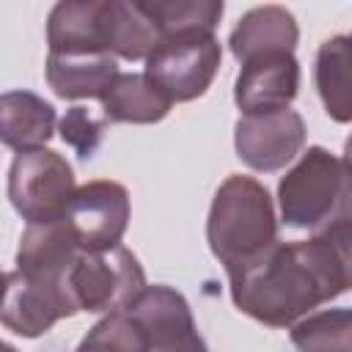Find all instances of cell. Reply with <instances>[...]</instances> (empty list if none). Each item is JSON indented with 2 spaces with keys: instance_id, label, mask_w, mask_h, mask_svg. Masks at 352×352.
I'll list each match as a JSON object with an SVG mask.
<instances>
[{
  "instance_id": "cell-10",
  "label": "cell",
  "mask_w": 352,
  "mask_h": 352,
  "mask_svg": "<svg viewBox=\"0 0 352 352\" xmlns=\"http://www.w3.org/2000/svg\"><path fill=\"white\" fill-rule=\"evenodd\" d=\"M77 308L69 297L66 280H44L22 275L19 270L6 275V294L0 302V322L22 336H44L55 322L74 316Z\"/></svg>"
},
{
  "instance_id": "cell-1",
  "label": "cell",
  "mask_w": 352,
  "mask_h": 352,
  "mask_svg": "<svg viewBox=\"0 0 352 352\" xmlns=\"http://www.w3.org/2000/svg\"><path fill=\"white\" fill-rule=\"evenodd\" d=\"M228 283L242 314L267 327H292L349 289V217L300 242L275 239L258 258L228 272Z\"/></svg>"
},
{
  "instance_id": "cell-17",
  "label": "cell",
  "mask_w": 352,
  "mask_h": 352,
  "mask_svg": "<svg viewBox=\"0 0 352 352\" xmlns=\"http://www.w3.org/2000/svg\"><path fill=\"white\" fill-rule=\"evenodd\" d=\"M102 116L113 124H157L170 113V99L146 74H121L104 91Z\"/></svg>"
},
{
  "instance_id": "cell-6",
  "label": "cell",
  "mask_w": 352,
  "mask_h": 352,
  "mask_svg": "<svg viewBox=\"0 0 352 352\" xmlns=\"http://www.w3.org/2000/svg\"><path fill=\"white\" fill-rule=\"evenodd\" d=\"M74 170L52 148L19 151L8 170V201L28 226L63 220L74 195Z\"/></svg>"
},
{
  "instance_id": "cell-8",
  "label": "cell",
  "mask_w": 352,
  "mask_h": 352,
  "mask_svg": "<svg viewBox=\"0 0 352 352\" xmlns=\"http://www.w3.org/2000/svg\"><path fill=\"white\" fill-rule=\"evenodd\" d=\"M234 146H236V157L248 168L258 173L280 170L302 151L305 121L292 107L239 116L234 126Z\"/></svg>"
},
{
  "instance_id": "cell-24",
  "label": "cell",
  "mask_w": 352,
  "mask_h": 352,
  "mask_svg": "<svg viewBox=\"0 0 352 352\" xmlns=\"http://www.w3.org/2000/svg\"><path fill=\"white\" fill-rule=\"evenodd\" d=\"M3 294H6V272L0 270V302H3Z\"/></svg>"
},
{
  "instance_id": "cell-3",
  "label": "cell",
  "mask_w": 352,
  "mask_h": 352,
  "mask_svg": "<svg viewBox=\"0 0 352 352\" xmlns=\"http://www.w3.org/2000/svg\"><path fill=\"white\" fill-rule=\"evenodd\" d=\"M346 160L322 146H311L300 162L280 179L278 201L283 223L292 228L322 231L349 217Z\"/></svg>"
},
{
  "instance_id": "cell-14",
  "label": "cell",
  "mask_w": 352,
  "mask_h": 352,
  "mask_svg": "<svg viewBox=\"0 0 352 352\" xmlns=\"http://www.w3.org/2000/svg\"><path fill=\"white\" fill-rule=\"evenodd\" d=\"M44 72L60 99H102L118 77V63L107 52H50Z\"/></svg>"
},
{
  "instance_id": "cell-23",
  "label": "cell",
  "mask_w": 352,
  "mask_h": 352,
  "mask_svg": "<svg viewBox=\"0 0 352 352\" xmlns=\"http://www.w3.org/2000/svg\"><path fill=\"white\" fill-rule=\"evenodd\" d=\"M104 126H107L104 116H96L82 104L66 110V116L58 121L60 140L66 146H72L77 151V157H82V160L94 157V151L99 148V143L104 138Z\"/></svg>"
},
{
  "instance_id": "cell-2",
  "label": "cell",
  "mask_w": 352,
  "mask_h": 352,
  "mask_svg": "<svg viewBox=\"0 0 352 352\" xmlns=\"http://www.w3.org/2000/svg\"><path fill=\"white\" fill-rule=\"evenodd\" d=\"M275 239L278 223L267 187L253 176H228L217 187L206 220V242L214 258L226 272H236L258 258Z\"/></svg>"
},
{
  "instance_id": "cell-21",
  "label": "cell",
  "mask_w": 352,
  "mask_h": 352,
  "mask_svg": "<svg viewBox=\"0 0 352 352\" xmlns=\"http://www.w3.org/2000/svg\"><path fill=\"white\" fill-rule=\"evenodd\" d=\"M146 14L157 22L160 33H179V30H212L217 28L226 6L220 0H140Z\"/></svg>"
},
{
  "instance_id": "cell-7",
  "label": "cell",
  "mask_w": 352,
  "mask_h": 352,
  "mask_svg": "<svg viewBox=\"0 0 352 352\" xmlns=\"http://www.w3.org/2000/svg\"><path fill=\"white\" fill-rule=\"evenodd\" d=\"M63 220L82 253H102L121 245L129 226V192L124 184L99 179L74 190Z\"/></svg>"
},
{
  "instance_id": "cell-19",
  "label": "cell",
  "mask_w": 352,
  "mask_h": 352,
  "mask_svg": "<svg viewBox=\"0 0 352 352\" xmlns=\"http://www.w3.org/2000/svg\"><path fill=\"white\" fill-rule=\"evenodd\" d=\"M162 33L157 22L146 14L143 3L113 0V44L110 55L124 60H146L160 44Z\"/></svg>"
},
{
  "instance_id": "cell-13",
  "label": "cell",
  "mask_w": 352,
  "mask_h": 352,
  "mask_svg": "<svg viewBox=\"0 0 352 352\" xmlns=\"http://www.w3.org/2000/svg\"><path fill=\"white\" fill-rule=\"evenodd\" d=\"M80 248L66 220L28 226L16 248V270L30 278L66 280Z\"/></svg>"
},
{
  "instance_id": "cell-18",
  "label": "cell",
  "mask_w": 352,
  "mask_h": 352,
  "mask_svg": "<svg viewBox=\"0 0 352 352\" xmlns=\"http://www.w3.org/2000/svg\"><path fill=\"white\" fill-rule=\"evenodd\" d=\"M349 63L352 50L346 36H333L319 47L316 55V88L324 102V110L333 121L346 124L352 118L349 99Z\"/></svg>"
},
{
  "instance_id": "cell-9",
  "label": "cell",
  "mask_w": 352,
  "mask_h": 352,
  "mask_svg": "<svg viewBox=\"0 0 352 352\" xmlns=\"http://www.w3.org/2000/svg\"><path fill=\"white\" fill-rule=\"evenodd\" d=\"M124 311L143 327L148 352H209L195 327L190 302L165 283L146 286Z\"/></svg>"
},
{
  "instance_id": "cell-25",
  "label": "cell",
  "mask_w": 352,
  "mask_h": 352,
  "mask_svg": "<svg viewBox=\"0 0 352 352\" xmlns=\"http://www.w3.org/2000/svg\"><path fill=\"white\" fill-rule=\"evenodd\" d=\"M0 352H16L11 344H6V341H0Z\"/></svg>"
},
{
  "instance_id": "cell-22",
  "label": "cell",
  "mask_w": 352,
  "mask_h": 352,
  "mask_svg": "<svg viewBox=\"0 0 352 352\" xmlns=\"http://www.w3.org/2000/svg\"><path fill=\"white\" fill-rule=\"evenodd\" d=\"M74 352H148V341L126 311H116L96 322Z\"/></svg>"
},
{
  "instance_id": "cell-15",
  "label": "cell",
  "mask_w": 352,
  "mask_h": 352,
  "mask_svg": "<svg viewBox=\"0 0 352 352\" xmlns=\"http://www.w3.org/2000/svg\"><path fill=\"white\" fill-rule=\"evenodd\" d=\"M58 124L55 107L33 91H6L0 94V143L8 148L30 151L44 148Z\"/></svg>"
},
{
  "instance_id": "cell-4",
  "label": "cell",
  "mask_w": 352,
  "mask_h": 352,
  "mask_svg": "<svg viewBox=\"0 0 352 352\" xmlns=\"http://www.w3.org/2000/svg\"><path fill=\"white\" fill-rule=\"evenodd\" d=\"M146 286V272L138 256L124 245H116L102 253L80 250L66 275V289L77 314L124 311Z\"/></svg>"
},
{
  "instance_id": "cell-12",
  "label": "cell",
  "mask_w": 352,
  "mask_h": 352,
  "mask_svg": "<svg viewBox=\"0 0 352 352\" xmlns=\"http://www.w3.org/2000/svg\"><path fill=\"white\" fill-rule=\"evenodd\" d=\"M50 52H107L113 44V0H63L47 19Z\"/></svg>"
},
{
  "instance_id": "cell-16",
  "label": "cell",
  "mask_w": 352,
  "mask_h": 352,
  "mask_svg": "<svg viewBox=\"0 0 352 352\" xmlns=\"http://www.w3.org/2000/svg\"><path fill=\"white\" fill-rule=\"evenodd\" d=\"M300 38L292 11L283 6L250 8L228 36V47L239 63L264 52H294Z\"/></svg>"
},
{
  "instance_id": "cell-5",
  "label": "cell",
  "mask_w": 352,
  "mask_h": 352,
  "mask_svg": "<svg viewBox=\"0 0 352 352\" xmlns=\"http://www.w3.org/2000/svg\"><path fill=\"white\" fill-rule=\"evenodd\" d=\"M220 41L212 30H179L160 38L146 58V77L170 102H192L206 94L220 66Z\"/></svg>"
},
{
  "instance_id": "cell-11",
  "label": "cell",
  "mask_w": 352,
  "mask_h": 352,
  "mask_svg": "<svg viewBox=\"0 0 352 352\" xmlns=\"http://www.w3.org/2000/svg\"><path fill=\"white\" fill-rule=\"evenodd\" d=\"M300 88V63L294 52H264L248 58L234 85V102L242 116L289 107Z\"/></svg>"
},
{
  "instance_id": "cell-20",
  "label": "cell",
  "mask_w": 352,
  "mask_h": 352,
  "mask_svg": "<svg viewBox=\"0 0 352 352\" xmlns=\"http://www.w3.org/2000/svg\"><path fill=\"white\" fill-rule=\"evenodd\" d=\"M352 314L346 308H327L308 314L292 324V344L297 352H352Z\"/></svg>"
}]
</instances>
